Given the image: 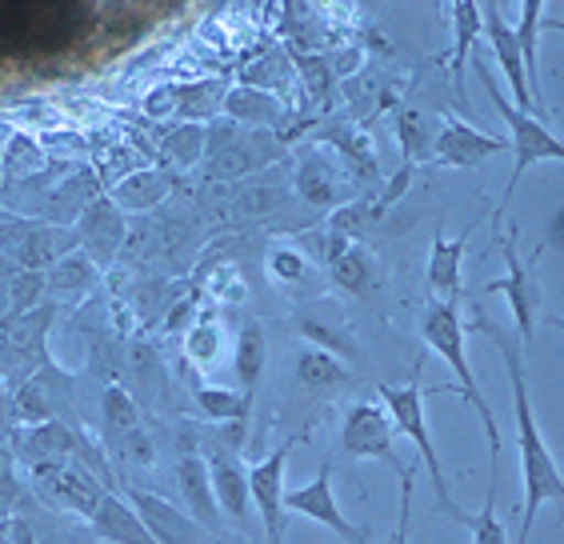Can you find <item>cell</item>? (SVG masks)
Segmentation results:
<instances>
[{"instance_id": "7402d4cb", "label": "cell", "mask_w": 564, "mask_h": 544, "mask_svg": "<svg viewBox=\"0 0 564 544\" xmlns=\"http://www.w3.org/2000/svg\"><path fill=\"white\" fill-rule=\"evenodd\" d=\"M76 440L80 428L73 421H44V425H17L9 433V448L17 453V460L29 468L53 465V460L76 457Z\"/></svg>"}, {"instance_id": "4fadbf2b", "label": "cell", "mask_w": 564, "mask_h": 544, "mask_svg": "<svg viewBox=\"0 0 564 544\" xmlns=\"http://www.w3.org/2000/svg\"><path fill=\"white\" fill-rule=\"evenodd\" d=\"M76 229V244L85 252L88 261L97 264L100 272H112L120 261V249H124V237H129V217L112 205L109 193H100L93 205L80 213Z\"/></svg>"}, {"instance_id": "7c38bea8", "label": "cell", "mask_w": 564, "mask_h": 544, "mask_svg": "<svg viewBox=\"0 0 564 544\" xmlns=\"http://www.w3.org/2000/svg\"><path fill=\"white\" fill-rule=\"evenodd\" d=\"M340 448H345L352 460L389 465L397 477L404 472V460L397 457V428H392V416L384 413V404H377V401L348 404L345 425H340Z\"/></svg>"}, {"instance_id": "c3c4849f", "label": "cell", "mask_w": 564, "mask_h": 544, "mask_svg": "<svg viewBox=\"0 0 564 544\" xmlns=\"http://www.w3.org/2000/svg\"><path fill=\"white\" fill-rule=\"evenodd\" d=\"M17 468H21V460H17V453L9 448V440H0V492H21V485H17Z\"/></svg>"}, {"instance_id": "e0dca14e", "label": "cell", "mask_w": 564, "mask_h": 544, "mask_svg": "<svg viewBox=\"0 0 564 544\" xmlns=\"http://www.w3.org/2000/svg\"><path fill=\"white\" fill-rule=\"evenodd\" d=\"M313 144L328 149V153L337 156L340 168L348 173V181L365 193V188L380 185V156H377V141H372V132L365 124H337V120H328L325 129L313 132Z\"/></svg>"}, {"instance_id": "6da1fadb", "label": "cell", "mask_w": 564, "mask_h": 544, "mask_svg": "<svg viewBox=\"0 0 564 544\" xmlns=\"http://www.w3.org/2000/svg\"><path fill=\"white\" fill-rule=\"evenodd\" d=\"M465 328L489 337L492 345L505 357V369H509V384H512V421H517V448H521V477H524V504H521V529H517V544H529L532 524H536V512L549 501H564V477L556 468L553 453L544 445L541 428H536V413H532V396H529V377H524V349L517 333L500 328L480 301L473 296V320Z\"/></svg>"}, {"instance_id": "7a4b0ae2", "label": "cell", "mask_w": 564, "mask_h": 544, "mask_svg": "<svg viewBox=\"0 0 564 544\" xmlns=\"http://www.w3.org/2000/svg\"><path fill=\"white\" fill-rule=\"evenodd\" d=\"M289 156V144L276 132L264 129H245L232 124L228 117H217L205 124V173L208 185H232V181H249V176L264 173L272 164H281Z\"/></svg>"}, {"instance_id": "f546056e", "label": "cell", "mask_w": 564, "mask_h": 544, "mask_svg": "<svg viewBox=\"0 0 564 544\" xmlns=\"http://www.w3.org/2000/svg\"><path fill=\"white\" fill-rule=\"evenodd\" d=\"M448 24H453V56H448V77H453V93L460 105H468L465 100V65L468 56H473V48H477L480 33H485V24H480V4H473V0H453L445 9Z\"/></svg>"}, {"instance_id": "cb8c5ba5", "label": "cell", "mask_w": 564, "mask_h": 544, "mask_svg": "<svg viewBox=\"0 0 564 544\" xmlns=\"http://www.w3.org/2000/svg\"><path fill=\"white\" fill-rule=\"evenodd\" d=\"M176 193V176L169 168H137V173H124L112 185V205L124 213V217H152L156 208H164Z\"/></svg>"}, {"instance_id": "277c9868", "label": "cell", "mask_w": 564, "mask_h": 544, "mask_svg": "<svg viewBox=\"0 0 564 544\" xmlns=\"http://www.w3.org/2000/svg\"><path fill=\"white\" fill-rule=\"evenodd\" d=\"M88 17L85 4H0V56L56 53L80 36Z\"/></svg>"}, {"instance_id": "ba28073f", "label": "cell", "mask_w": 564, "mask_h": 544, "mask_svg": "<svg viewBox=\"0 0 564 544\" xmlns=\"http://www.w3.org/2000/svg\"><path fill=\"white\" fill-rule=\"evenodd\" d=\"M56 313V305H41L24 316H0V381L9 392L48 365V333Z\"/></svg>"}, {"instance_id": "f6af8a7d", "label": "cell", "mask_w": 564, "mask_h": 544, "mask_svg": "<svg viewBox=\"0 0 564 544\" xmlns=\"http://www.w3.org/2000/svg\"><path fill=\"white\" fill-rule=\"evenodd\" d=\"M48 305V284H44V272L21 269L12 276V293H9V316H24L33 308Z\"/></svg>"}, {"instance_id": "681fc988", "label": "cell", "mask_w": 564, "mask_h": 544, "mask_svg": "<svg viewBox=\"0 0 564 544\" xmlns=\"http://www.w3.org/2000/svg\"><path fill=\"white\" fill-rule=\"evenodd\" d=\"M21 272V264L0 252V316H9V293H12V276Z\"/></svg>"}, {"instance_id": "d4e9b609", "label": "cell", "mask_w": 564, "mask_h": 544, "mask_svg": "<svg viewBox=\"0 0 564 544\" xmlns=\"http://www.w3.org/2000/svg\"><path fill=\"white\" fill-rule=\"evenodd\" d=\"M100 281H105V272L88 261L80 249H73L68 257H61L53 269L44 272V284H48V305L76 308L80 301H88V296L97 293Z\"/></svg>"}, {"instance_id": "4316f807", "label": "cell", "mask_w": 564, "mask_h": 544, "mask_svg": "<svg viewBox=\"0 0 564 544\" xmlns=\"http://www.w3.org/2000/svg\"><path fill=\"white\" fill-rule=\"evenodd\" d=\"M225 112L232 124H245V129H264V132H276L281 137V124H289V105L281 97H272L264 88H228L225 93Z\"/></svg>"}, {"instance_id": "d6a6232c", "label": "cell", "mask_w": 564, "mask_h": 544, "mask_svg": "<svg viewBox=\"0 0 564 544\" xmlns=\"http://www.w3.org/2000/svg\"><path fill=\"white\" fill-rule=\"evenodd\" d=\"M392 129H397V141H401V164H424L433 153V117L416 105H397V117H392Z\"/></svg>"}, {"instance_id": "5b68a950", "label": "cell", "mask_w": 564, "mask_h": 544, "mask_svg": "<svg viewBox=\"0 0 564 544\" xmlns=\"http://www.w3.org/2000/svg\"><path fill=\"white\" fill-rule=\"evenodd\" d=\"M421 369H424V357H416V369H413V381L409 384H377L380 401H384V413L392 416V428L404 433L409 440L416 445L421 453V465L429 468V477H433V489H436V501L441 509L460 521L465 509L453 501V492H448V480H445V468H441V457H436V445H433V433H429V421H424V401H429V392H445V384H436V389H421Z\"/></svg>"}, {"instance_id": "d590c367", "label": "cell", "mask_w": 564, "mask_h": 544, "mask_svg": "<svg viewBox=\"0 0 564 544\" xmlns=\"http://www.w3.org/2000/svg\"><path fill=\"white\" fill-rule=\"evenodd\" d=\"M293 372L304 389H337V384L352 381V365H345V360L325 349H313V345H304V349L296 352Z\"/></svg>"}, {"instance_id": "52a82bcc", "label": "cell", "mask_w": 564, "mask_h": 544, "mask_svg": "<svg viewBox=\"0 0 564 544\" xmlns=\"http://www.w3.org/2000/svg\"><path fill=\"white\" fill-rule=\"evenodd\" d=\"M477 73H480V85H485V93L492 97V105H497V112L505 117V124H509V149L512 156H517V164H512V176H509V188H505V196H500V205L492 208V225H505V208L512 205V193H517V185H521V176L529 173L536 161H564V144L556 141L553 132L544 129L541 117H529V112L512 109V100L500 93V85L492 80V68L485 65V61H477Z\"/></svg>"}, {"instance_id": "b9f144b4", "label": "cell", "mask_w": 564, "mask_h": 544, "mask_svg": "<svg viewBox=\"0 0 564 544\" xmlns=\"http://www.w3.org/2000/svg\"><path fill=\"white\" fill-rule=\"evenodd\" d=\"M497 477H500V460H492V480H489V497H485V509L477 516H460V524H468L473 544H509V529L497 516Z\"/></svg>"}, {"instance_id": "7dc6e473", "label": "cell", "mask_w": 564, "mask_h": 544, "mask_svg": "<svg viewBox=\"0 0 564 544\" xmlns=\"http://www.w3.org/2000/svg\"><path fill=\"white\" fill-rule=\"evenodd\" d=\"M176 93H181V85H164V88H156V93H149V100H144V112H149V117H173V112H176Z\"/></svg>"}, {"instance_id": "30bf717a", "label": "cell", "mask_w": 564, "mask_h": 544, "mask_svg": "<svg viewBox=\"0 0 564 544\" xmlns=\"http://www.w3.org/2000/svg\"><path fill=\"white\" fill-rule=\"evenodd\" d=\"M293 193L304 208L313 213H337L348 200H357L360 188L348 181L340 161L321 144H304L293 164Z\"/></svg>"}, {"instance_id": "74e56055", "label": "cell", "mask_w": 564, "mask_h": 544, "mask_svg": "<svg viewBox=\"0 0 564 544\" xmlns=\"http://www.w3.org/2000/svg\"><path fill=\"white\" fill-rule=\"evenodd\" d=\"M161 264V225L152 217H129V237L120 249L124 269H141V264Z\"/></svg>"}, {"instance_id": "ee69618b", "label": "cell", "mask_w": 564, "mask_h": 544, "mask_svg": "<svg viewBox=\"0 0 564 544\" xmlns=\"http://www.w3.org/2000/svg\"><path fill=\"white\" fill-rule=\"evenodd\" d=\"M161 153L176 168H196L205 161V124H176L161 137Z\"/></svg>"}, {"instance_id": "ffe728a7", "label": "cell", "mask_w": 564, "mask_h": 544, "mask_svg": "<svg viewBox=\"0 0 564 544\" xmlns=\"http://www.w3.org/2000/svg\"><path fill=\"white\" fill-rule=\"evenodd\" d=\"M124 501L137 509V516L156 544H208L205 524H196L188 512H181L173 501H164L156 492L141 489V485H124Z\"/></svg>"}, {"instance_id": "d6986e66", "label": "cell", "mask_w": 564, "mask_h": 544, "mask_svg": "<svg viewBox=\"0 0 564 544\" xmlns=\"http://www.w3.org/2000/svg\"><path fill=\"white\" fill-rule=\"evenodd\" d=\"M284 512H301L308 521L325 524V529H333L345 544H365V533L348 521L337 504V492H333V460H325L321 472H316L304 489H284Z\"/></svg>"}, {"instance_id": "3957f363", "label": "cell", "mask_w": 564, "mask_h": 544, "mask_svg": "<svg viewBox=\"0 0 564 544\" xmlns=\"http://www.w3.org/2000/svg\"><path fill=\"white\" fill-rule=\"evenodd\" d=\"M421 337L424 345L436 352V357L445 360L448 369H453L456 384L453 389L465 396L473 409H477L480 416V425H485V436H489V453L492 460H500V448H505V440H500V425H497V416H492L489 401L480 396L477 389V377H473V365H468V352H465V320H460V305H453V301H436V296H429L421 308Z\"/></svg>"}, {"instance_id": "60d3db41", "label": "cell", "mask_w": 564, "mask_h": 544, "mask_svg": "<svg viewBox=\"0 0 564 544\" xmlns=\"http://www.w3.org/2000/svg\"><path fill=\"white\" fill-rule=\"evenodd\" d=\"M44 164H48V156L41 153V144H36L29 132H17L9 141V149H4L0 168H4V181L17 185V181H29V176L44 173Z\"/></svg>"}, {"instance_id": "f5cc1de1", "label": "cell", "mask_w": 564, "mask_h": 544, "mask_svg": "<svg viewBox=\"0 0 564 544\" xmlns=\"http://www.w3.org/2000/svg\"><path fill=\"white\" fill-rule=\"evenodd\" d=\"M0 544H12V541H9V533H4V529H0Z\"/></svg>"}, {"instance_id": "484cf974", "label": "cell", "mask_w": 564, "mask_h": 544, "mask_svg": "<svg viewBox=\"0 0 564 544\" xmlns=\"http://www.w3.org/2000/svg\"><path fill=\"white\" fill-rule=\"evenodd\" d=\"M477 225H468L460 237H445V232L433 237V252H429V296L460 305V289H465V284H460V269H465L468 237H473Z\"/></svg>"}, {"instance_id": "8d00e7d4", "label": "cell", "mask_w": 564, "mask_h": 544, "mask_svg": "<svg viewBox=\"0 0 564 544\" xmlns=\"http://www.w3.org/2000/svg\"><path fill=\"white\" fill-rule=\"evenodd\" d=\"M252 396H257V392H232V389H220V384H200V389H193L196 409H200V416L213 421V425L249 421Z\"/></svg>"}, {"instance_id": "1f68e13d", "label": "cell", "mask_w": 564, "mask_h": 544, "mask_svg": "<svg viewBox=\"0 0 564 544\" xmlns=\"http://www.w3.org/2000/svg\"><path fill=\"white\" fill-rule=\"evenodd\" d=\"M541 17H544V4L541 0H529L512 24V33H517V48H521V65H524V80H529V97L532 105L541 109V53H536V41H541Z\"/></svg>"}, {"instance_id": "9a60e30c", "label": "cell", "mask_w": 564, "mask_h": 544, "mask_svg": "<svg viewBox=\"0 0 564 544\" xmlns=\"http://www.w3.org/2000/svg\"><path fill=\"white\" fill-rule=\"evenodd\" d=\"M500 153H509V141H505V137H489L485 129L453 117V112H441V117H436L433 153H429L433 164H445V168H473V164L489 161V156H500Z\"/></svg>"}, {"instance_id": "44dd1931", "label": "cell", "mask_w": 564, "mask_h": 544, "mask_svg": "<svg viewBox=\"0 0 564 544\" xmlns=\"http://www.w3.org/2000/svg\"><path fill=\"white\" fill-rule=\"evenodd\" d=\"M293 320H296V333H301L313 349L333 352V357H340L345 365L357 357V333H352V320H348L340 308L325 305L321 296H316V301H304V305L296 308Z\"/></svg>"}, {"instance_id": "bcb514c9", "label": "cell", "mask_w": 564, "mask_h": 544, "mask_svg": "<svg viewBox=\"0 0 564 544\" xmlns=\"http://www.w3.org/2000/svg\"><path fill=\"white\" fill-rule=\"evenodd\" d=\"M413 480H416V460L404 465L401 472V509H397V529H392L389 544H409V521H413Z\"/></svg>"}, {"instance_id": "816d5d0a", "label": "cell", "mask_w": 564, "mask_h": 544, "mask_svg": "<svg viewBox=\"0 0 564 544\" xmlns=\"http://www.w3.org/2000/svg\"><path fill=\"white\" fill-rule=\"evenodd\" d=\"M4 533H9L12 544H36L33 524L24 521V516H17V512H12V521H9V529H4Z\"/></svg>"}, {"instance_id": "7bdbcfd3", "label": "cell", "mask_w": 564, "mask_h": 544, "mask_svg": "<svg viewBox=\"0 0 564 544\" xmlns=\"http://www.w3.org/2000/svg\"><path fill=\"white\" fill-rule=\"evenodd\" d=\"M293 80V65H289V53H264L261 61L240 68V85L245 88H264V93H284Z\"/></svg>"}, {"instance_id": "db71d44e", "label": "cell", "mask_w": 564, "mask_h": 544, "mask_svg": "<svg viewBox=\"0 0 564 544\" xmlns=\"http://www.w3.org/2000/svg\"><path fill=\"white\" fill-rule=\"evenodd\" d=\"M208 544H225V541H220V536H213V541H208Z\"/></svg>"}, {"instance_id": "ac0fdd59", "label": "cell", "mask_w": 564, "mask_h": 544, "mask_svg": "<svg viewBox=\"0 0 564 544\" xmlns=\"http://www.w3.org/2000/svg\"><path fill=\"white\" fill-rule=\"evenodd\" d=\"M173 477H176V489L185 497V504L193 512L196 524H205L208 533H220V509H217V497H213V485H208V465H205V453L196 448V433L185 428L181 440H176V460H173Z\"/></svg>"}, {"instance_id": "836d02e7", "label": "cell", "mask_w": 564, "mask_h": 544, "mask_svg": "<svg viewBox=\"0 0 564 544\" xmlns=\"http://www.w3.org/2000/svg\"><path fill=\"white\" fill-rule=\"evenodd\" d=\"M264 360H269V340H264L261 320H245L237 333V349H232V372H237L240 392H257L264 377Z\"/></svg>"}, {"instance_id": "9c48e42d", "label": "cell", "mask_w": 564, "mask_h": 544, "mask_svg": "<svg viewBox=\"0 0 564 544\" xmlns=\"http://www.w3.org/2000/svg\"><path fill=\"white\" fill-rule=\"evenodd\" d=\"M76 244V229H61V225H44V220L21 217L12 208L0 205V252L12 257L29 272H48L61 257H68Z\"/></svg>"}, {"instance_id": "f35d334b", "label": "cell", "mask_w": 564, "mask_h": 544, "mask_svg": "<svg viewBox=\"0 0 564 544\" xmlns=\"http://www.w3.org/2000/svg\"><path fill=\"white\" fill-rule=\"evenodd\" d=\"M289 61H293V73L301 77L304 93H308L316 105H321V100H333V93H337V73H333V65H328V56L293 48Z\"/></svg>"}, {"instance_id": "603a6c76", "label": "cell", "mask_w": 564, "mask_h": 544, "mask_svg": "<svg viewBox=\"0 0 564 544\" xmlns=\"http://www.w3.org/2000/svg\"><path fill=\"white\" fill-rule=\"evenodd\" d=\"M480 24H485V36L492 44V56H497L500 73L512 88V109L536 117V105L529 97V80H524V65H521V48H517V33H512V21H505V12L497 4H480Z\"/></svg>"}, {"instance_id": "4dcf8cb0", "label": "cell", "mask_w": 564, "mask_h": 544, "mask_svg": "<svg viewBox=\"0 0 564 544\" xmlns=\"http://www.w3.org/2000/svg\"><path fill=\"white\" fill-rule=\"evenodd\" d=\"M88 529H93L97 541H109V544H156L149 536V529L141 524V516H137V509L120 492H105L100 497Z\"/></svg>"}, {"instance_id": "ab89813d", "label": "cell", "mask_w": 564, "mask_h": 544, "mask_svg": "<svg viewBox=\"0 0 564 544\" xmlns=\"http://www.w3.org/2000/svg\"><path fill=\"white\" fill-rule=\"evenodd\" d=\"M220 349H225V337H220L217 325V308H205L185 333V360L188 365H213Z\"/></svg>"}, {"instance_id": "f1b7e54d", "label": "cell", "mask_w": 564, "mask_h": 544, "mask_svg": "<svg viewBox=\"0 0 564 544\" xmlns=\"http://www.w3.org/2000/svg\"><path fill=\"white\" fill-rule=\"evenodd\" d=\"M149 416L141 413V404L124 384H105L100 389V448H109L112 457L120 453V445L129 440Z\"/></svg>"}, {"instance_id": "83f0119b", "label": "cell", "mask_w": 564, "mask_h": 544, "mask_svg": "<svg viewBox=\"0 0 564 544\" xmlns=\"http://www.w3.org/2000/svg\"><path fill=\"white\" fill-rule=\"evenodd\" d=\"M264 276H269L281 293H296L316 301L321 296V269L308 261V252L301 244H272L264 257Z\"/></svg>"}, {"instance_id": "f907efd6", "label": "cell", "mask_w": 564, "mask_h": 544, "mask_svg": "<svg viewBox=\"0 0 564 544\" xmlns=\"http://www.w3.org/2000/svg\"><path fill=\"white\" fill-rule=\"evenodd\" d=\"M12 428H17V413H12V392L0 384V440H9Z\"/></svg>"}, {"instance_id": "8fae6325", "label": "cell", "mask_w": 564, "mask_h": 544, "mask_svg": "<svg viewBox=\"0 0 564 544\" xmlns=\"http://www.w3.org/2000/svg\"><path fill=\"white\" fill-rule=\"evenodd\" d=\"M29 472H33V480H36V492H41L53 509L76 512V516H85V521H93V512H97L105 492H117V489H109V485H105V480H100L80 457L36 465V468H29Z\"/></svg>"}, {"instance_id": "e575fe53", "label": "cell", "mask_w": 564, "mask_h": 544, "mask_svg": "<svg viewBox=\"0 0 564 544\" xmlns=\"http://www.w3.org/2000/svg\"><path fill=\"white\" fill-rule=\"evenodd\" d=\"M225 80H196V85H181L176 93V124H208L225 109Z\"/></svg>"}, {"instance_id": "5bb4252c", "label": "cell", "mask_w": 564, "mask_h": 544, "mask_svg": "<svg viewBox=\"0 0 564 544\" xmlns=\"http://www.w3.org/2000/svg\"><path fill=\"white\" fill-rule=\"evenodd\" d=\"M289 453L293 440H284L269 453V457L249 465V497L252 509L261 512V529L269 544H284V529H289V512H284V468H289Z\"/></svg>"}, {"instance_id": "2e32d148", "label": "cell", "mask_w": 564, "mask_h": 544, "mask_svg": "<svg viewBox=\"0 0 564 544\" xmlns=\"http://www.w3.org/2000/svg\"><path fill=\"white\" fill-rule=\"evenodd\" d=\"M208 465V485L217 497V509L228 512L232 521L249 536H257V521H252V497H249V468L240 465V453L228 448L225 440H213L205 453Z\"/></svg>"}, {"instance_id": "8992f818", "label": "cell", "mask_w": 564, "mask_h": 544, "mask_svg": "<svg viewBox=\"0 0 564 544\" xmlns=\"http://www.w3.org/2000/svg\"><path fill=\"white\" fill-rule=\"evenodd\" d=\"M541 257H544V244L536 249V257H529V261H524L521 249H517V225H512V232H505V237H500V261H505V276L480 284V296L500 293L505 301H509L512 333H517V340H521V349H529L532 340H536V325H541V316H544Z\"/></svg>"}]
</instances>
